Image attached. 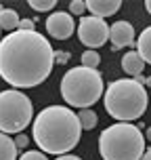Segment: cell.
<instances>
[{"label": "cell", "instance_id": "1", "mask_svg": "<svg viewBox=\"0 0 151 160\" xmlns=\"http://www.w3.org/2000/svg\"><path fill=\"white\" fill-rule=\"evenodd\" d=\"M53 47L40 32H11L0 40V76L15 88H34L53 72Z\"/></svg>", "mask_w": 151, "mask_h": 160}, {"label": "cell", "instance_id": "2", "mask_svg": "<svg viewBox=\"0 0 151 160\" xmlns=\"http://www.w3.org/2000/svg\"><path fill=\"white\" fill-rule=\"evenodd\" d=\"M32 137L44 154H69L82 137V127L73 110L65 105H48L34 118Z\"/></svg>", "mask_w": 151, "mask_h": 160}, {"label": "cell", "instance_id": "3", "mask_svg": "<svg viewBox=\"0 0 151 160\" xmlns=\"http://www.w3.org/2000/svg\"><path fill=\"white\" fill-rule=\"evenodd\" d=\"M103 103L107 114L118 122H132L145 114L149 99L143 84L132 78H120L109 82V87L103 91Z\"/></svg>", "mask_w": 151, "mask_h": 160}, {"label": "cell", "instance_id": "4", "mask_svg": "<svg viewBox=\"0 0 151 160\" xmlns=\"http://www.w3.org/2000/svg\"><path fill=\"white\" fill-rule=\"evenodd\" d=\"M145 150L147 139L132 122H116L99 135V154L103 160H141Z\"/></svg>", "mask_w": 151, "mask_h": 160}, {"label": "cell", "instance_id": "5", "mask_svg": "<svg viewBox=\"0 0 151 160\" xmlns=\"http://www.w3.org/2000/svg\"><path fill=\"white\" fill-rule=\"evenodd\" d=\"M103 74L84 65L72 68L61 80V97L65 99V103L80 110L95 105L103 97Z\"/></svg>", "mask_w": 151, "mask_h": 160}, {"label": "cell", "instance_id": "6", "mask_svg": "<svg viewBox=\"0 0 151 160\" xmlns=\"http://www.w3.org/2000/svg\"><path fill=\"white\" fill-rule=\"evenodd\" d=\"M32 120L34 105L32 99L25 93L17 91V88L0 93V133H4V135L23 133Z\"/></svg>", "mask_w": 151, "mask_h": 160}, {"label": "cell", "instance_id": "7", "mask_svg": "<svg viewBox=\"0 0 151 160\" xmlns=\"http://www.w3.org/2000/svg\"><path fill=\"white\" fill-rule=\"evenodd\" d=\"M78 38L84 47H88V51H97L109 40V25L99 17H82L78 25Z\"/></svg>", "mask_w": 151, "mask_h": 160}, {"label": "cell", "instance_id": "8", "mask_svg": "<svg viewBox=\"0 0 151 160\" xmlns=\"http://www.w3.org/2000/svg\"><path fill=\"white\" fill-rule=\"evenodd\" d=\"M73 30H76V25H73V19L69 13L57 11L46 19V32L55 40H67L73 34Z\"/></svg>", "mask_w": 151, "mask_h": 160}, {"label": "cell", "instance_id": "9", "mask_svg": "<svg viewBox=\"0 0 151 160\" xmlns=\"http://www.w3.org/2000/svg\"><path fill=\"white\" fill-rule=\"evenodd\" d=\"M109 40L113 42V51H118L122 47H132L134 44V25L122 19L109 28Z\"/></svg>", "mask_w": 151, "mask_h": 160}, {"label": "cell", "instance_id": "10", "mask_svg": "<svg viewBox=\"0 0 151 160\" xmlns=\"http://www.w3.org/2000/svg\"><path fill=\"white\" fill-rule=\"evenodd\" d=\"M86 8L92 13V17L105 19V17L116 15L120 8H122V0H88Z\"/></svg>", "mask_w": 151, "mask_h": 160}, {"label": "cell", "instance_id": "11", "mask_svg": "<svg viewBox=\"0 0 151 160\" xmlns=\"http://www.w3.org/2000/svg\"><path fill=\"white\" fill-rule=\"evenodd\" d=\"M143 68H145V61L141 59V55L136 53V51H130L126 55L122 57V70L128 74V76H139V74H143Z\"/></svg>", "mask_w": 151, "mask_h": 160}, {"label": "cell", "instance_id": "12", "mask_svg": "<svg viewBox=\"0 0 151 160\" xmlns=\"http://www.w3.org/2000/svg\"><path fill=\"white\" fill-rule=\"evenodd\" d=\"M134 44H136V53L141 55V59L147 65L151 61V30L149 28H145L143 32H141V36H139V40H136Z\"/></svg>", "mask_w": 151, "mask_h": 160}, {"label": "cell", "instance_id": "13", "mask_svg": "<svg viewBox=\"0 0 151 160\" xmlns=\"http://www.w3.org/2000/svg\"><path fill=\"white\" fill-rule=\"evenodd\" d=\"M17 28H19V15H17V11L4 8L0 13V30H7L11 34V32H17Z\"/></svg>", "mask_w": 151, "mask_h": 160}, {"label": "cell", "instance_id": "14", "mask_svg": "<svg viewBox=\"0 0 151 160\" xmlns=\"http://www.w3.org/2000/svg\"><path fill=\"white\" fill-rule=\"evenodd\" d=\"M0 160H17V145L4 133H0Z\"/></svg>", "mask_w": 151, "mask_h": 160}, {"label": "cell", "instance_id": "15", "mask_svg": "<svg viewBox=\"0 0 151 160\" xmlns=\"http://www.w3.org/2000/svg\"><path fill=\"white\" fill-rule=\"evenodd\" d=\"M76 116H78V122L82 127V131H92L97 127V122H99V116L92 110H80Z\"/></svg>", "mask_w": 151, "mask_h": 160}, {"label": "cell", "instance_id": "16", "mask_svg": "<svg viewBox=\"0 0 151 160\" xmlns=\"http://www.w3.org/2000/svg\"><path fill=\"white\" fill-rule=\"evenodd\" d=\"M99 63H101V55H99L97 51H84V53H82V65H84V68L97 70Z\"/></svg>", "mask_w": 151, "mask_h": 160}, {"label": "cell", "instance_id": "17", "mask_svg": "<svg viewBox=\"0 0 151 160\" xmlns=\"http://www.w3.org/2000/svg\"><path fill=\"white\" fill-rule=\"evenodd\" d=\"M27 4H30L34 11H38V13H46V11H50V8L57 7L55 0H30Z\"/></svg>", "mask_w": 151, "mask_h": 160}, {"label": "cell", "instance_id": "18", "mask_svg": "<svg viewBox=\"0 0 151 160\" xmlns=\"http://www.w3.org/2000/svg\"><path fill=\"white\" fill-rule=\"evenodd\" d=\"M84 11H86L84 0H72L69 2V15H84Z\"/></svg>", "mask_w": 151, "mask_h": 160}, {"label": "cell", "instance_id": "19", "mask_svg": "<svg viewBox=\"0 0 151 160\" xmlns=\"http://www.w3.org/2000/svg\"><path fill=\"white\" fill-rule=\"evenodd\" d=\"M69 53L67 51H53V59H55V63H59V65H65L67 61H69Z\"/></svg>", "mask_w": 151, "mask_h": 160}, {"label": "cell", "instance_id": "20", "mask_svg": "<svg viewBox=\"0 0 151 160\" xmlns=\"http://www.w3.org/2000/svg\"><path fill=\"white\" fill-rule=\"evenodd\" d=\"M21 32H36V21L34 19H19V28Z\"/></svg>", "mask_w": 151, "mask_h": 160}, {"label": "cell", "instance_id": "21", "mask_svg": "<svg viewBox=\"0 0 151 160\" xmlns=\"http://www.w3.org/2000/svg\"><path fill=\"white\" fill-rule=\"evenodd\" d=\"M19 160H48V158H46L44 152H36V150H32V152H25Z\"/></svg>", "mask_w": 151, "mask_h": 160}, {"label": "cell", "instance_id": "22", "mask_svg": "<svg viewBox=\"0 0 151 160\" xmlns=\"http://www.w3.org/2000/svg\"><path fill=\"white\" fill-rule=\"evenodd\" d=\"M27 143H30V139H27V135H23V133H17V137H15V145H17V150L19 148H27Z\"/></svg>", "mask_w": 151, "mask_h": 160}, {"label": "cell", "instance_id": "23", "mask_svg": "<svg viewBox=\"0 0 151 160\" xmlns=\"http://www.w3.org/2000/svg\"><path fill=\"white\" fill-rule=\"evenodd\" d=\"M57 160H82L80 156H72V154H61V156H57Z\"/></svg>", "mask_w": 151, "mask_h": 160}, {"label": "cell", "instance_id": "24", "mask_svg": "<svg viewBox=\"0 0 151 160\" xmlns=\"http://www.w3.org/2000/svg\"><path fill=\"white\" fill-rule=\"evenodd\" d=\"M141 160H151V150H145L143 156H141Z\"/></svg>", "mask_w": 151, "mask_h": 160}, {"label": "cell", "instance_id": "25", "mask_svg": "<svg viewBox=\"0 0 151 160\" xmlns=\"http://www.w3.org/2000/svg\"><path fill=\"white\" fill-rule=\"evenodd\" d=\"M2 11H4V7H2V4H0V13H2Z\"/></svg>", "mask_w": 151, "mask_h": 160}, {"label": "cell", "instance_id": "26", "mask_svg": "<svg viewBox=\"0 0 151 160\" xmlns=\"http://www.w3.org/2000/svg\"><path fill=\"white\" fill-rule=\"evenodd\" d=\"M0 40H2V30H0Z\"/></svg>", "mask_w": 151, "mask_h": 160}]
</instances>
